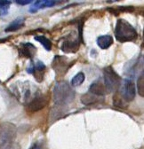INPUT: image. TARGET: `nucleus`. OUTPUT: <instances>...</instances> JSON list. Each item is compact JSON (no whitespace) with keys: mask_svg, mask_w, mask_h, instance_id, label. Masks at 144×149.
<instances>
[{"mask_svg":"<svg viewBox=\"0 0 144 149\" xmlns=\"http://www.w3.org/2000/svg\"><path fill=\"white\" fill-rule=\"evenodd\" d=\"M103 83L109 93L116 91L119 89L121 85V77L111 66L107 67L103 69Z\"/></svg>","mask_w":144,"mask_h":149,"instance_id":"3","label":"nucleus"},{"mask_svg":"<svg viewBox=\"0 0 144 149\" xmlns=\"http://www.w3.org/2000/svg\"><path fill=\"white\" fill-rule=\"evenodd\" d=\"M89 92L92 93V94H94V95H95V96H98V97H103V96H105L106 94L109 93V91H108L104 83L101 82V80L95 81L91 85H90Z\"/></svg>","mask_w":144,"mask_h":149,"instance_id":"10","label":"nucleus"},{"mask_svg":"<svg viewBox=\"0 0 144 149\" xmlns=\"http://www.w3.org/2000/svg\"><path fill=\"white\" fill-rule=\"evenodd\" d=\"M18 51H19V54L22 57L32 59L37 52V48L30 43H23L20 45Z\"/></svg>","mask_w":144,"mask_h":149,"instance_id":"9","label":"nucleus"},{"mask_svg":"<svg viewBox=\"0 0 144 149\" xmlns=\"http://www.w3.org/2000/svg\"><path fill=\"white\" fill-rule=\"evenodd\" d=\"M114 34L116 39L121 43L134 41L138 36L136 29L124 19H118L117 20Z\"/></svg>","mask_w":144,"mask_h":149,"instance_id":"2","label":"nucleus"},{"mask_svg":"<svg viewBox=\"0 0 144 149\" xmlns=\"http://www.w3.org/2000/svg\"><path fill=\"white\" fill-rule=\"evenodd\" d=\"M35 40L39 42L46 51H51L52 50V43L48 38H46L45 36H35Z\"/></svg>","mask_w":144,"mask_h":149,"instance_id":"15","label":"nucleus"},{"mask_svg":"<svg viewBox=\"0 0 144 149\" xmlns=\"http://www.w3.org/2000/svg\"><path fill=\"white\" fill-rule=\"evenodd\" d=\"M120 91L118 92L120 96L125 102H130L134 100L135 97V84L130 79H125L119 87Z\"/></svg>","mask_w":144,"mask_h":149,"instance_id":"4","label":"nucleus"},{"mask_svg":"<svg viewBox=\"0 0 144 149\" xmlns=\"http://www.w3.org/2000/svg\"><path fill=\"white\" fill-rule=\"evenodd\" d=\"M71 65L69 64V60L65 56H55L53 59L52 67L57 76H63L69 69Z\"/></svg>","mask_w":144,"mask_h":149,"instance_id":"6","label":"nucleus"},{"mask_svg":"<svg viewBox=\"0 0 144 149\" xmlns=\"http://www.w3.org/2000/svg\"><path fill=\"white\" fill-rule=\"evenodd\" d=\"M45 71H46V67L40 61H37V62H35V63H33L32 61L31 65L27 69V72L29 74H32L35 79L38 83H41L44 80Z\"/></svg>","mask_w":144,"mask_h":149,"instance_id":"7","label":"nucleus"},{"mask_svg":"<svg viewBox=\"0 0 144 149\" xmlns=\"http://www.w3.org/2000/svg\"><path fill=\"white\" fill-rule=\"evenodd\" d=\"M49 102V95L37 94L27 103V109L30 112H38L43 109Z\"/></svg>","mask_w":144,"mask_h":149,"instance_id":"5","label":"nucleus"},{"mask_svg":"<svg viewBox=\"0 0 144 149\" xmlns=\"http://www.w3.org/2000/svg\"><path fill=\"white\" fill-rule=\"evenodd\" d=\"M59 1H50V0H39L36 1L30 7H29V13H37L39 9L46 8V7H52L56 6Z\"/></svg>","mask_w":144,"mask_h":149,"instance_id":"11","label":"nucleus"},{"mask_svg":"<svg viewBox=\"0 0 144 149\" xmlns=\"http://www.w3.org/2000/svg\"><path fill=\"white\" fill-rule=\"evenodd\" d=\"M17 4H19L21 6H25V5H29L30 3H32L31 0H26V1H22V0H16L15 1Z\"/></svg>","mask_w":144,"mask_h":149,"instance_id":"20","label":"nucleus"},{"mask_svg":"<svg viewBox=\"0 0 144 149\" xmlns=\"http://www.w3.org/2000/svg\"><path fill=\"white\" fill-rule=\"evenodd\" d=\"M113 44V38L111 36H101L97 38V45L101 49H108Z\"/></svg>","mask_w":144,"mask_h":149,"instance_id":"12","label":"nucleus"},{"mask_svg":"<svg viewBox=\"0 0 144 149\" xmlns=\"http://www.w3.org/2000/svg\"><path fill=\"white\" fill-rule=\"evenodd\" d=\"M113 104H114V106H116L117 107H121V108H124L125 107H127V102L124 100V99L120 96V94L118 92L114 95Z\"/></svg>","mask_w":144,"mask_h":149,"instance_id":"17","label":"nucleus"},{"mask_svg":"<svg viewBox=\"0 0 144 149\" xmlns=\"http://www.w3.org/2000/svg\"><path fill=\"white\" fill-rule=\"evenodd\" d=\"M138 91L139 94L141 97H144V76L143 74H141V77L138 78Z\"/></svg>","mask_w":144,"mask_h":149,"instance_id":"19","label":"nucleus"},{"mask_svg":"<svg viewBox=\"0 0 144 149\" xmlns=\"http://www.w3.org/2000/svg\"><path fill=\"white\" fill-rule=\"evenodd\" d=\"M24 22H25V19L23 17L15 19V20L13 22H11L9 26L6 29V32H13V31L20 29L21 28L24 26Z\"/></svg>","mask_w":144,"mask_h":149,"instance_id":"13","label":"nucleus"},{"mask_svg":"<svg viewBox=\"0 0 144 149\" xmlns=\"http://www.w3.org/2000/svg\"><path fill=\"white\" fill-rule=\"evenodd\" d=\"M80 42H81V40L79 39V37L76 38V37H74L73 35L71 34V35L68 36L63 40L62 45L61 46V49L64 52H73V53H75L79 49Z\"/></svg>","mask_w":144,"mask_h":149,"instance_id":"8","label":"nucleus"},{"mask_svg":"<svg viewBox=\"0 0 144 149\" xmlns=\"http://www.w3.org/2000/svg\"><path fill=\"white\" fill-rule=\"evenodd\" d=\"M75 99V91L67 82H59L53 88V100L56 106L64 107Z\"/></svg>","mask_w":144,"mask_h":149,"instance_id":"1","label":"nucleus"},{"mask_svg":"<svg viewBox=\"0 0 144 149\" xmlns=\"http://www.w3.org/2000/svg\"><path fill=\"white\" fill-rule=\"evenodd\" d=\"M85 79V74L83 72H79V73H78L76 74V76L73 78H72V80H71V85L74 86V87L79 86V85H81L84 83Z\"/></svg>","mask_w":144,"mask_h":149,"instance_id":"16","label":"nucleus"},{"mask_svg":"<svg viewBox=\"0 0 144 149\" xmlns=\"http://www.w3.org/2000/svg\"><path fill=\"white\" fill-rule=\"evenodd\" d=\"M30 149H41V148H40L38 145H35V146H32Z\"/></svg>","mask_w":144,"mask_h":149,"instance_id":"21","label":"nucleus"},{"mask_svg":"<svg viewBox=\"0 0 144 149\" xmlns=\"http://www.w3.org/2000/svg\"><path fill=\"white\" fill-rule=\"evenodd\" d=\"M12 2L11 1H0V16H4L8 13Z\"/></svg>","mask_w":144,"mask_h":149,"instance_id":"18","label":"nucleus"},{"mask_svg":"<svg viewBox=\"0 0 144 149\" xmlns=\"http://www.w3.org/2000/svg\"><path fill=\"white\" fill-rule=\"evenodd\" d=\"M101 97H98V96H95L92 93H85L84 94L81 98V101L84 105H93V104H95L97 102H100V101H102V100H101Z\"/></svg>","mask_w":144,"mask_h":149,"instance_id":"14","label":"nucleus"}]
</instances>
